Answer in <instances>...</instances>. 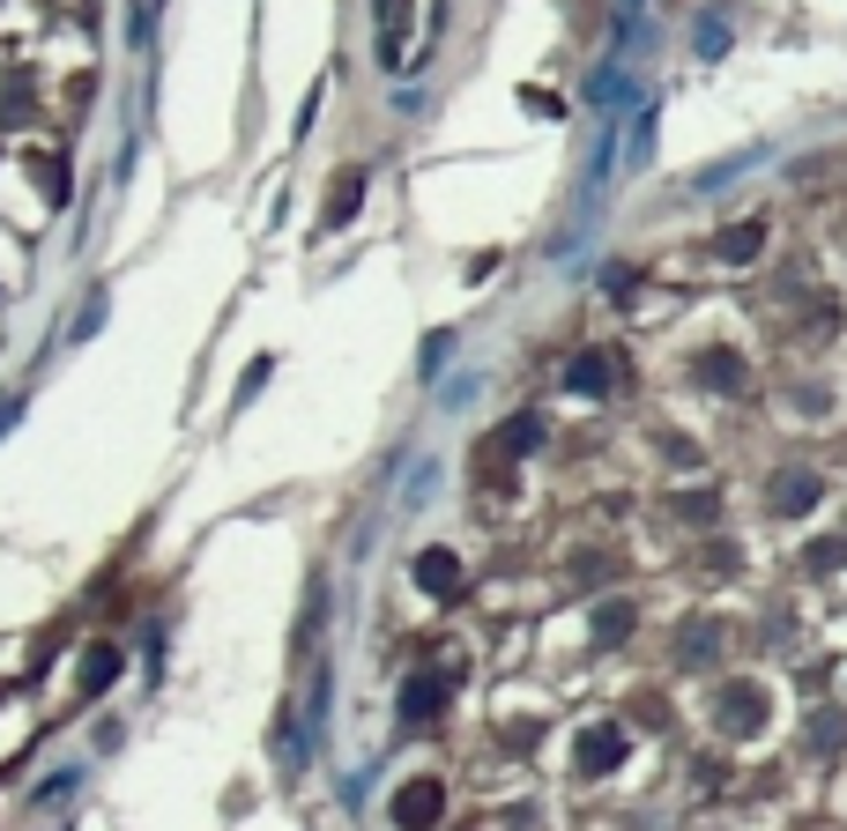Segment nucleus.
Wrapping results in <instances>:
<instances>
[{
  "label": "nucleus",
  "mask_w": 847,
  "mask_h": 831,
  "mask_svg": "<svg viewBox=\"0 0 847 831\" xmlns=\"http://www.w3.org/2000/svg\"><path fill=\"white\" fill-rule=\"evenodd\" d=\"M439 809H447L439 780H409V787L395 794V824H409V831H431V824H439Z\"/></svg>",
  "instance_id": "1"
},
{
  "label": "nucleus",
  "mask_w": 847,
  "mask_h": 831,
  "mask_svg": "<svg viewBox=\"0 0 847 831\" xmlns=\"http://www.w3.org/2000/svg\"><path fill=\"white\" fill-rule=\"evenodd\" d=\"M417 587L439 594V602L461 594V557H453V550H424V557H417Z\"/></svg>",
  "instance_id": "2"
},
{
  "label": "nucleus",
  "mask_w": 847,
  "mask_h": 831,
  "mask_svg": "<svg viewBox=\"0 0 847 831\" xmlns=\"http://www.w3.org/2000/svg\"><path fill=\"white\" fill-rule=\"evenodd\" d=\"M758 720H766V690H758V684H736V690H728V698H722V728L751 735V728H758Z\"/></svg>",
  "instance_id": "3"
},
{
  "label": "nucleus",
  "mask_w": 847,
  "mask_h": 831,
  "mask_svg": "<svg viewBox=\"0 0 847 831\" xmlns=\"http://www.w3.org/2000/svg\"><path fill=\"white\" fill-rule=\"evenodd\" d=\"M618 758H624V735H618V728H595V735H588V742L573 750V765H580V772H610Z\"/></svg>",
  "instance_id": "4"
},
{
  "label": "nucleus",
  "mask_w": 847,
  "mask_h": 831,
  "mask_svg": "<svg viewBox=\"0 0 847 831\" xmlns=\"http://www.w3.org/2000/svg\"><path fill=\"white\" fill-rule=\"evenodd\" d=\"M439 698H447V676H417V684L401 690V712H409V720H431Z\"/></svg>",
  "instance_id": "5"
},
{
  "label": "nucleus",
  "mask_w": 847,
  "mask_h": 831,
  "mask_svg": "<svg viewBox=\"0 0 847 831\" xmlns=\"http://www.w3.org/2000/svg\"><path fill=\"white\" fill-rule=\"evenodd\" d=\"M773 505H780V513H810V505H818V475H780V483H773Z\"/></svg>",
  "instance_id": "6"
},
{
  "label": "nucleus",
  "mask_w": 847,
  "mask_h": 831,
  "mask_svg": "<svg viewBox=\"0 0 847 831\" xmlns=\"http://www.w3.org/2000/svg\"><path fill=\"white\" fill-rule=\"evenodd\" d=\"M357 194H365V178L349 172V178H335V194H327V216H320V230H343V216L357 208Z\"/></svg>",
  "instance_id": "7"
},
{
  "label": "nucleus",
  "mask_w": 847,
  "mask_h": 831,
  "mask_svg": "<svg viewBox=\"0 0 847 831\" xmlns=\"http://www.w3.org/2000/svg\"><path fill=\"white\" fill-rule=\"evenodd\" d=\"M565 379H573V393H602V387H610V357H573Z\"/></svg>",
  "instance_id": "8"
},
{
  "label": "nucleus",
  "mask_w": 847,
  "mask_h": 831,
  "mask_svg": "<svg viewBox=\"0 0 847 831\" xmlns=\"http://www.w3.org/2000/svg\"><path fill=\"white\" fill-rule=\"evenodd\" d=\"M758 245H766V230H758V223H736V230L722 238V260H751Z\"/></svg>",
  "instance_id": "9"
},
{
  "label": "nucleus",
  "mask_w": 847,
  "mask_h": 831,
  "mask_svg": "<svg viewBox=\"0 0 847 831\" xmlns=\"http://www.w3.org/2000/svg\"><path fill=\"white\" fill-rule=\"evenodd\" d=\"M698 379H706V387H744V365H736V357H706Z\"/></svg>",
  "instance_id": "10"
}]
</instances>
